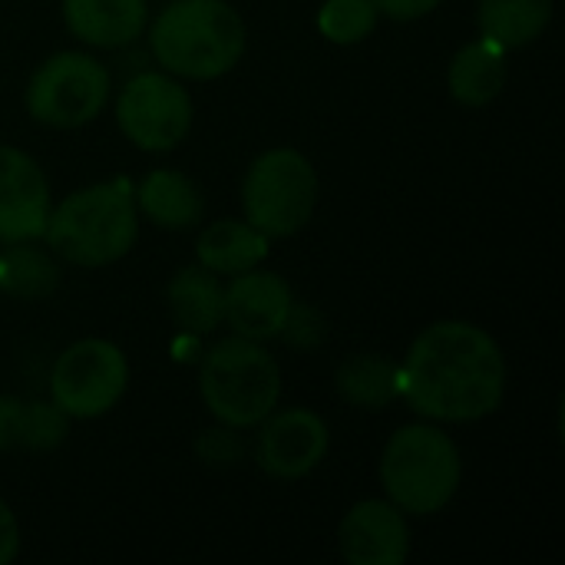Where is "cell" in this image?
Segmentation results:
<instances>
[{"instance_id":"8","label":"cell","mask_w":565,"mask_h":565,"mask_svg":"<svg viewBox=\"0 0 565 565\" xmlns=\"http://www.w3.org/2000/svg\"><path fill=\"white\" fill-rule=\"evenodd\" d=\"M129 384L126 354L103 338L70 344L50 371V401L73 420H96L109 414Z\"/></svg>"},{"instance_id":"22","label":"cell","mask_w":565,"mask_h":565,"mask_svg":"<svg viewBox=\"0 0 565 565\" xmlns=\"http://www.w3.org/2000/svg\"><path fill=\"white\" fill-rule=\"evenodd\" d=\"M381 10L374 0H324L318 10V30L338 46H354L374 33Z\"/></svg>"},{"instance_id":"27","label":"cell","mask_w":565,"mask_h":565,"mask_svg":"<svg viewBox=\"0 0 565 565\" xmlns=\"http://www.w3.org/2000/svg\"><path fill=\"white\" fill-rule=\"evenodd\" d=\"M20 397H0V450H17L20 440Z\"/></svg>"},{"instance_id":"4","label":"cell","mask_w":565,"mask_h":565,"mask_svg":"<svg viewBox=\"0 0 565 565\" xmlns=\"http://www.w3.org/2000/svg\"><path fill=\"white\" fill-rule=\"evenodd\" d=\"M463 480L460 447L434 424H411L391 434L381 454L387 500L407 516H434L457 497Z\"/></svg>"},{"instance_id":"11","label":"cell","mask_w":565,"mask_h":565,"mask_svg":"<svg viewBox=\"0 0 565 565\" xmlns=\"http://www.w3.org/2000/svg\"><path fill=\"white\" fill-rule=\"evenodd\" d=\"M50 209V182L36 159L23 149L0 146V242L43 238Z\"/></svg>"},{"instance_id":"20","label":"cell","mask_w":565,"mask_h":565,"mask_svg":"<svg viewBox=\"0 0 565 565\" xmlns=\"http://www.w3.org/2000/svg\"><path fill=\"white\" fill-rule=\"evenodd\" d=\"M334 387L358 411H384L401 397V364L381 354L348 358L334 374Z\"/></svg>"},{"instance_id":"5","label":"cell","mask_w":565,"mask_h":565,"mask_svg":"<svg viewBox=\"0 0 565 565\" xmlns=\"http://www.w3.org/2000/svg\"><path fill=\"white\" fill-rule=\"evenodd\" d=\"M199 394L218 424L252 430L281 401V367L262 341L232 334L212 344L202 358Z\"/></svg>"},{"instance_id":"19","label":"cell","mask_w":565,"mask_h":565,"mask_svg":"<svg viewBox=\"0 0 565 565\" xmlns=\"http://www.w3.org/2000/svg\"><path fill=\"white\" fill-rule=\"evenodd\" d=\"M553 20V0H480L477 23L503 50L530 46Z\"/></svg>"},{"instance_id":"24","label":"cell","mask_w":565,"mask_h":565,"mask_svg":"<svg viewBox=\"0 0 565 565\" xmlns=\"http://www.w3.org/2000/svg\"><path fill=\"white\" fill-rule=\"evenodd\" d=\"M195 457L205 463V467H215V470H228L235 467L242 457H245V440L238 437L235 427H212V430H202L195 437Z\"/></svg>"},{"instance_id":"17","label":"cell","mask_w":565,"mask_h":565,"mask_svg":"<svg viewBox=\"0 0 565 565\" xmlns=\"http://www.w3.org/2000/svg\"><path fill=\"white\" fill-rule=\"evenodd\" d=\"M271 238L262 235L245 218H222L199 232L195 238V258L202 268L215 275H238L248 268H258L268 258Z\"/></svg>"},{"instance_id":"21","label":"cell","mask_w":565,"mask_h":565,"mask_svg":"<svg viewBox=\"0 0 565 565\" xmlns=\"http://www.w3.org/2000/svg\"><path fill=\"white\" fill-rule=\"evenodd\" d=\"M60 268L53 252L36 248V242H13L0 252V291L20 301H43L56 291Z\"/></svg>"},{"instance_id":"6","label":"cell","mask_w":565,"mask_h":565,"mask_svg":"<svg viewBox=\"0 0 565 565\" xmlns=\"http://www.w3.org/2000/svg\"><path fill=\"white\" fill-rule=\"evenodd\" d=\"M318 205V172L291 146L262 152L242 179V212L268 238L298 235Z\"/></svg>"},{"instance_id":"25","label":"cell","mask_w":565,"mask_h":565,"mask_svg":"<svg viewBox=\"0 0 565 565\" xmlns=\"http://www.w3.org/2000/svg\"><path fill=\"white\" fill-rule=\"evenodd\" d=\"M324 318L311 308V305H291V311H288V321H285V328H281V334L278 338H285L291 348H301V351H315L321 341H324Z\"/></svg>"},{"instance_id":"23","label":"cell","mask_w":565,"mask_h":565,"mask_svg":"<svg viewBox=\"0 0 565 565\" xmlns=\"http://www.w3.org/2000/svg\"><path fill=\"white\" fill-rule=\"evenodd\" d=\"M70 417L53 404V401H23L20 411V450H33V454H46L56 450L66 434H70Z\"/></svg>"},{"instance_id":"28","label":"cell","mask_w":565,"mask_h":565,"mask_svg":"<svg viewBox=\"0 0 565 565\" xmlns=\"http://www.w3.org/2000/svg\"><path fill=\"white\" fill-rule=\"evenodd\" d=\"M20 553V526L13 510L0 500V565H10Z\"/></svg>"},{"instance_id":"14","label":"cell","mask_w":565,"mask_h":565,"mask_svg":"<svg viewBox=\"0 0 565 565\" xmlns=\"http://www.w3.org/2000/svg\"><path fill=\"white\" fill-rule=\"evenodd\" d=\"M66 30L96 50H119L142 36L149 0H63Z\"/></svg>"},{"instance_id":"12","label":"cell","mask_w":565,"mask_h":565,"mask_svg":"<svg viewBox=\"0 0 565 565\" xmlns=\"http://www.w3.org/2000/svg\"><path fill=\"white\" fill-rule=\"evenodd\" d=\"M291 305H295V295L288 281L265 268L238 271L222 288V321L248 341L278 338L288 321Z\"/></svg>"},{"instance_id":"7","label":"cell","mask_w":565,"mask_h":565,"mask_svg":"<svg viewBox=\"0 0 565 565\" xmlns=\"http://www.w3.org/2000/svg\"><path fill=\"white\" fill-rule=\"evenodd\" d=\"M109 70L79 50H63L43 60L26 89L23 106L33 122L50 129H79L93 122L109 99Z\"/></svg>"},{"instance_id":"9","label":"cell","mask_w":565,"mask_h":565,"mask_svg":"<svg viewBox=\"0 0 565 565\" xmlns=\"http://www.w3.org/2000/svg\"><path fill=\"white\" fill-rule=\"evenodd\" d=\"M192 96L172 73H139L116 99V122L122 136L142 152H169L192 129Z\"/></svg>"},{"instance_id":"15","label":"cell","mask_w":565,"mask_h":565,"mask_svg":"<svg viewBox=\"0 0 565 565\" xmlns=\"http://www.w3.org/2000/svg\"><path fill=\"white\" fill-rule=\"evenodd\" d=\"M132 195L139 215L169 232L195 228L205 215L202 189L179 169H152L139 185H132Z\"/></svg>"},{"instance_id":"16","label":"cell","mask_w":565,"mask_h":565,"mask_svg":"<svg viewBox=\"0 0 565 565\" xmlns=\"http://www.w3.org/2000/svg\"><path fill=\"white\" fill-rule=\"evenodd\" d=\"M507 79H510L507 50L497 46L487 36L460 46L457 56L450 60V70H447L450 96L460 106H487V103H493L503 93Z\"/></svg>"},{"instance_id":"2","label":"cell","mask_w":565,"mask_h":565,"mask_svg":"<svg viewBox=\"0 0 565 565\" xmlns=\"http://www.w3.org/2000/svg\"><path fill=\"white\" fill-rule=\"evenodd\" d=\"M245 46V20L228 0H172L149 26V50L175 79H218L242 63Z\"/></svg>"},{"instance_id":"10","label":"cell","mask_w":565,"mask_h":565,"mask_svg":"<svg viewBox=\"0 0 565 565\" xmlns=\"http://www.w3.org/2000/svg\"><path fill=\"white\" fill-rule=\"evenodd\" d=\"M331 447V430L321 414L308 407L271 411L258 424L255 463L271 480H301L321 467Z\"/></svg>"},{"instance_id":"1","label":"cell","mask_w":565,"mask_h":565,"mask_svg":"<svg viewBox=\"0 0 565 565\" xmlns=\"http://www.w3.org/2000/svg\"><path fill=\"white\" fill-rule=\"evenodd\" d=\"M401 397L430 424H473L507 397V358L470 321H437L417 334L401 364Z\"/></svg>"},{"instance_id":"13","label":"cell","mask_w":565,"mask_h":565,"mask_svg":"<svg viewBox=\"0 0 565 565\" xmlns=\"http://www.w3.org/2000/svg\"><path fill=\"white\" fill-rule=\"evenodd\" d=\"M338 546L351 565H401L411 556V526L391 500H361L338 526Z\"/></svg>"},{"instance_id":"26","label":"cell","mask_w":565,"mask_h":565,"mask_svg":"<svg viewBox=\"0 0 565 565\" xmlns=\"http://www.w3.org/2000/svg\"><path fill=\"white\" fill-rule=\"evenodd\" d=\"M374 3L384 17L407 23V20H420L427 13H434L444 0H374Z\"/></svg>"},{"instance_id":"18","label":"cell","mask_w":565,"mask_h":565,"mask_svg":"<svg viewBox=\"0 0 565 565\" xmlns=\"http://www.w3.org/2000/svg\"><path fill=\"white\" fill-rule=\"evenodd\" d=\"M172 321L185 334H212L222 324V281L202 265H189L166 285Z\"/></svg>"},{"instance_id":"3","label":"cell","mask_w":565,"mask_h":565,"mask_svg":"<svg viewBox=\"0 0 565 565\" xmlns=\"http://www.w3.org/2000/svg\"><path fill=\"white\" fill-rule=\"evenodd\" d=\"M139 238V209L126 175L70 192L46 215V248L76 268H106Z\"/></svg>"}]
</instances>
